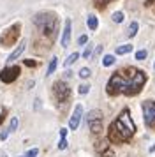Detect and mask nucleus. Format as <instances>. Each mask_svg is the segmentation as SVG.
Wrapping results in <instances>:
<instances>
[{"label":"nucleus","instance_id":"nucleus-23","mask_svg":"<svg viewBox=\"0 0 155 157\" xmlns=\"http://www.w3.org/2000/svg\"><path fill=\"white\" fill-rule=\"evenodd\" d=\"M93 2H95V6H99V7H104V6L111 4V2H115V0H93Z\"/></svg>","mask_w":155,"mask_h":157},{"label":"nucleus","instance_id":"nucleus-21","mask_svg":"<svg viewBox=\"0 0 155 157\" xmlns=\"http://www.w3.org/2000/svg\"><path fill=\"white\" fill-rule=\"evenodd\" d=\"M16 129H18V118H16V117H13V118H11V124H9V131H11V132H14Z\"/></svg>","mask_w":155,"mask_h":157},{"label":"nucleus","instance_id":"nucleus-29","mask_svg":"<svg viewBox=\"0 0 155 157\" xmlns=\"http://www.w3.org/2000/svg\"><path fill=\"white\" fill-rule=\"evenodd\" d=\"M92 55V46H86V50L83 51V58H90Z\"/></svg>","mask_w":155,"mask_h":157},{"label":"nucleus","instance_id":"nucleus-3","mask_svg":"<svg viewBox=\"0 0 155 157\" xmlns=\"http://www.w3.org/2000/svg\"><path fill=\"white\" fill-rule=\"evenodd\" d=\"M34 23L39 30V34L46 39V43L51 44L55 41L56 34H58V20L53 13H39L34 18Z\"/></svg>","mask_w":155,"mask_h":157},{"label":"nucleus","instance_id":"nucleus-31","mask_svg":"<svg viewBox=\"0 0 155 157\" xmlns=\"http://www.w3.org/2000/svg\"><path fill=\"white\" fill-rule=\"evenodd\" d=\"M6 113H7V109L4 108V109H2V115H0V124H2V120H4V118H6Z\"/></svg>","mask_w":155,"mask_h":157},{"label":"nucleus","instance_id":"nucleus-20","mask_svg":"<svg viewBox=\"0 0 155 157\" xmlns=\"http://www.w3.org/2000/svg\"><path fill=\"white\" fill-rule=\"evenodd\" d=\"M90 69H88V67H83V69H81V71H79V78H83V79H86V78H90Z\"/></svg>","mask_w":155,"mask_h":157},{"label":"nucleus","instance_id":"nucleus-7","mask_svg":"<svg viewBox=\"0 0 155 157\" xmlns=\"http://www.w3.org/2000/svg\"><path fill=\"white\" fill-rule=\"evenodd\" d=\"M143 117L148 129H155V101H145L143 102Z\"/></svg>","mask_w":155,"mask_h":157},{"label":"nucleus","instance_id":"nucleus-4","mask_svg":"<svg viewBox=\"0 0 155 157\" xmlns=\"http://www.w3.org/2000/svg\"><path fill=\"white\" fill-rule=\"evenodd\" d=\"M20 30H21L20 23H14L13 27H9L7 30H4V34L0 36V46H2V48L13 46V44L18 41V37H20Z\"/></svg>","mask_w":155,"mask_h":157},{"label":"nucleus","instance_id":"nucleus-33","mask_svg":"<svg viewBox=\"0 0 155 157\" xmlns=\"http://www.w3.org/2000/svg\"><path fill=\"white\" fill-rule=\"evenodd\" d=\"M100 51H102V46H97V48H95V55H99Z\"/></svg>","mask_w":155,"mask_h":157},{"label":"nucleus","instance_id":"nucleus-12","mask_svg":"<svg viewBox=\"0 0 155 157\" xmlns=\"http://www.w3.org/2000/svg\"><path fill=\"white\" fill-rule=\"evenodd\" d=\"M97 154L99 157H109L111 155V148H109V145L108 143H97Z\"/></svg>","mask_w":155,"mask_h":157},{"label":"nucleus","instance_id":"nucleus-30","mask_svg":"<svg viewBox=\"0 0 155 157\" xmlns=\"http://www.w3.org/2000/svg\"><path fill=\"white\" fill-rule=\"evenodd\" d=\"M25 65H28V67H35L37 62H34V60H25Z\"/></svg>","mask_w":155,"mask_h":157},{"label":"nucleus","instance_id":"nucleus-18","mask_svg":"<svg viewBox=\"0 0 155 157\" xmlns=\"http://www.w3.org/2000/svg\"><path fill=\"white\" fill-rule=\"evenodd\" d=\"M115 64V57L113 55H106L104 58H102V65L104 67H109V65H113Z\"/></svg>","mask_w":155,"mask_h":157},{"label":"nucleus","instance_id":"nucleus-9","mask_svg":"<svg viewBox=\"0 0 155 157\" xmlns=\"http://www.w3.org/2000/svg\"><path fill=\"white\" fill-rule=\"evenodd\" d=\"M81 117H83V106H81V104H78V106L74 108V113H72V117H70V120H69V129H70V131H76V129H78Z\"/></svg>","mask_w":155,"mask_h":157},{"label":"nucleus","instance_id":"nucleus-2","mask_svg":"<svg viewBox=\"0 0 155 157\" xmlns=\"http://www.w3.org/2000/svg\"><path fill=\"white\" fill-rule=\"evenodd\" d=\"M134 132H136V125L132 122L130 111L125 108L118 115V118L111 124L109 132H108V140L111 143H125L134 136Z\"/></svg>","mask_w":155,"mask_h":157},{"label":"nucleus","instance_id":"nucleus-19","mask_svg":"<svg viewBox=\"0 0 155 157\" xmlns=\"http://www.w3.org/2000/svg\"><path fill=\"white\" fill-rule=\"evenodd\" d=\"M113 21L115 23H122L123 21V18H125V16H123V13H120V11H116V13H113Z\"/></svg>","mask_w":155,"mask_h":157},{"label":"nucleus","instance_id":"nucleus-11","mask_svg":"<svg viewBox=\"0 0 155 157\" xmlns=\"http://www.w3.org/2000/svg\"><path fill=\"white\" fill-rule=\"evenodd\" d=\"M25 48H27V43H25V41H21V43H20V46H18V48H16V50H14L13 53H11V55H9V58H7V62H14V60H16L18 57H21V53L25 51Z\"/></svg>","mask_w":155,"mask_h":157},{"label":"nucleus","instance_id":"nucleus-16","mask_svg":"<svg viewBox=\"0 0 155 157\" xmlns=\"http://www.w3.org/2000/svg\"><path fill=\"white\" fill-rule=\"evenodd\" d=\"M138 29H139V27H138V21H132L130 25H129L127 36H129V37H134V36H136V32H138Z\"/></svg>","mask_w":155,"mask_h":157},{"label":"nucleus","instance_id":"nucleus-8","mask_svg":"<svg viewBox=\"0 0 155 157\" xmlns=\"http://www.w3.org/2000/svg\"><path fill=\"white\" fill-rule=\"evenodd\" d=\"M20 72H21V69L18 67V65H9V67H4V69L0 71V79H2L4 83H13V81L18 79Z\"/></svg>","mask_w":155,"mask_h":157},{"label":"nucleus","instance_id":"nucleus-10","mask_svg":"<svg viewBox=\"0 0 155 157\" xmlns=\"http://www.w3.org/2000/svg\"><path fill=\"white\" fill-rule=\"evenodd\" d=\"M70 29H72V23H70V20L67 18V20H65V25H63L62 41H60L63 48H67V46H69V43H70Z\"/></svg>","mask_w":155,"mask_h":157},{"label":"nucleus","instance_id":"nucleus-6","mask_svg":"<svg viewBox=\"0 0 155 157\" xmlns=\"http://www.w3.org/2000/svg\"><path fill=\"white\" fill-rule=\"evenodd\" d=\"M53 97L56 99L58 104H65L70 97V88L65 81H56L53 85Z\"/></svg>","mask_w":155,"mask_h":157},{"label":"nucleus","instance_id":"nucleus-28","mask_svg":"<svg viewBox=\"0 0 155 157\" xmlns=\"http://www.w3.org/2000/svg\"><path fill=\"white\" fill-rule=\"evenodd\" d=\"M9 132H11L9 129H4V131L0 132V140H2V141H6V140H7V136H9Z\"/></svg>","mask_w":155,"mask_h":157},{"label":"nucleus","instance_id":"nucleus-25","mask_svg":"<svg viewBox=\"0 0 155 157\" xmlns=\"http://www.w3.org/2000/svg\"><path fill=\"white\" fill-rule=\"evenodd\" d=\"M25 155H27V157H37V155H39V150H37V148H32V150H28Z\"/></svg>","mask_w":155,"mask_h":157},{"label":"nucleus","instance_id":"nucleus-17","mask_svg":"<svg viewBox=\"0 0 155 157\" xmlns=\"http://www.w3.org/2000/svg\"><path fill=\"white\" fill-rule=\"evenodd\" d=\"M78 58H79V55H78V53H70L69 57H67V60L63 62V65H65V67H69V65H72L74 62H76Z\"/></svg>","mask_w":155,"mask_h":157},{"label":"nucleus","instance_id":"nucleus-15","mask_svg":"<svg viewBox=\"0 0 155 157\" xmlns=\"http://www.w3.org/2000/svg\"><path fill=\"white\" fill-rule=\"evenodd\" d=\"M56 65H58V60L53 57L51 60H49V65H48V71H46V76H49V74H53V72H55Z\"/></svg>","mask_w":155,"mask_h":157},{"label":"nucleus","instance_id":"nucleus-5","mask_svg":"<svg viewBox=\"0 0 155 157\" xmlns=\"http://www.w3.org/2000/svg\"><path fill=\"white\" fill-rule=\"evenodd\" d=\"M86 124L93 134H99L102 131V111L100 109H92L86 115Z\"/></svg>","mask_w":155,"mask_h":157},{"label":"nucleus","instance_id":"nucleus-34","mask_svg":"<svg viewBox=\"0 0 155 157\" xmlns=\"http://www.w3.org/2000/svg\"><path fill=\"white\" fill-rule=\"evenodd\" d=\"M21 157H27V155H21Z\"/></svg>","mask_w":155,"mask_h":157},{"label":"nucleus","instance_id":"nucleus-22","mask_svg":"<svg viewBox=\"0 0 155 157\" xmlns=\"http://www.w3.org/2000/svg\"><path fill=\"white\" fill-rule=\"evenodd\" d=\"M78 92L81 94V95L88 94V92H90V85H79V86H78Z\"/></svg>","mask_w":155,"mask_h":157},{"label":"nucleus","instance_id":"nucleus-24","mask_svg":"<svg viewBox=\"0 0 155 157\" xmlns=\"http://www.w3.org/2000/svg\"><path fill=\"white\" fill-rule=\"evenodd\" d=\"M145 58H146V51L145 50H139L136 53V60H145Z\"/></svg>","mask_w":155,"mask_h":157},{"label":"nucleus","instance_id":"nucleus-1","mask_svg":"<svg viewBox=\"0 0 155 157\" xmlns=\"http://www.w3.org/2000/svg\"><path fill=\"white\" fill-rule=\"evenodd\" d=\"M146 83V76L145 72L136 69V67H123L113 74L109 81H108V94L109 95H136L141 92V88Z\"/></svg>","mask_w":155,"mask_h":157},{"label":"nucleus","instance_id":"nucleus-32","mask_svg":"<svg viewBox=\"0 0 155 157\" xmlns=\"http://www.w3.org/2000/svg\"><path fill=\"white\" fill-rule=\"evenodd\" d=\"M67 136V129H60V138H65Z\"/></svg>","mask_w":155,"mask_h":157},{"label":"nucleus","instance_id":"nucleus-13","mask_svg":"<svg viewBox=\"0 0 155 157\" xmlns=\"http://www.w3.org/2000/svg\"><path fill=\"white\" fill-rule=\"evenodd\" d=\"M86 25H88V29H90V30H97L99 20H97L93 14H90V16H88V20H86Z\"/></svg>","mask_w":155,"mask_h":157},{"label":"nucleus","instance_id":"nucleus-26","mask_svg":"<svg viewBox=\"0 0 155 157\" xmlns=\"http://www.w3.org/2000/svg\"><path fill=\"white\" fill-rule=\"evenodd\" d=\"M88 43V37L86 36H79L78 37V44H79V46H83V44H86Z\"/></svg>","mask_w":155,"mask_h":157},{"label":"nucleus","instance_id":"nucleus-27","mask_svg":"<svg viewBox=\"0 0 155 157\" xmlns=\"http://www.w3.org/2000/svg\"><path fill=\"white\" fill-rule=\"evenodd\" d=\"M58 148H60V150H65V148H67V140H65V138H60V143H58Z\"/></svg>","mask_w":155,"mask_h":157},{"label":"nucleus","instance_id":"nucleus-14","mask_svg":"<svg viewBox=\"0 0 155 157\" xmlns=\"http://www.w3.org/2000/svg\"><path fill=\"white\" fill-rule=\"evenodd\" d=\"M132 51V44H123V46H118L116 48V53L118 55H127V53H130Z\"/></svg>","mask_w":155,"mask_h":157}]
</instances>
